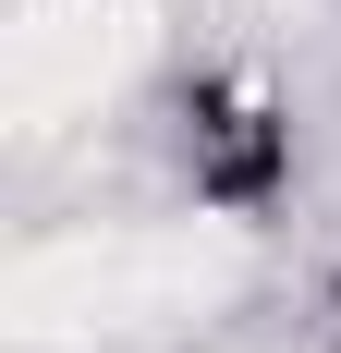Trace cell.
Wrapping results in <instances>:
<instances>
[{"mask_svg": "<svg viewBox=\"0 0 341 353\" xmlns=\"http://www.w3.org/2000/svg\"><path fill=\"white\" fill-rule=\"evenodd\" d=\"M170 159H183V195L220 219H269L293 195V110L256 73H195L170 98Z\"/></svg>", "mask_w": 341, "mask_h": 353, "instance_id": "cell-1", "label": "cell"}]
</instances>
